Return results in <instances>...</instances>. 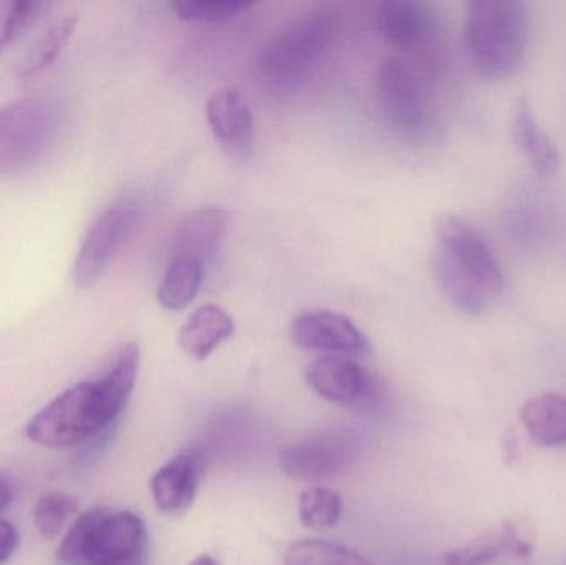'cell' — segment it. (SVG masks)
<instances>
[{
	"label": "cell",
	"mask_w": 566,
	"mask_h": 565,
	"mask_svg": "<svg viewBox=\"0 0 566 565\" xmlns=\"http://www.w3.org/2000/svg\"><path fill=\"white\" fill-rule=\"evenodd\" d=\"M305 380L316 395L343 407H365L379 395L376 378L343 355H325L310 362Z\"/></svg>",
	"instance_id": "obj_9"
},
{
	"label": "cell",
	"mask_w": 566,
	"mask_h": 565,
	"mask_svg": "<svg viewBox=\"0 0 566 565\" xmlns=\"http://www.w3.org/2000/svg\"><path fill=\"white\" fill-rule=\"evenodd\" d=\"M189 565H219L218 561L214 559L212 556H208V554H205V556H199L198 559L192 561Z\"/></svg>",
	"instance_id": "obj_30"
},
{
	"label": "cell",
	"mask_w": 566,
	"mask_h": 565,
	"mask_svg": "<svg viewBox=\"0 0 566 565\" xmlns=\"http://www.w3.org/2000/svg\"><path fill=\"white\" fill-rule=\"evenodd\" d=\"M512 138L525 158L541 175H554L560 168V151L544 132L535 118L534 109L527 98H521L514 105L511 119Z\"/></svg>",
	"instance_id": "obj_18"
},
{
	"label": "cell",
	"mask_w": 566,
	"mask_h": 565,
	"mask_svg": "<svg viewBox=\"0 0 566 565\" xmlns=\"http://www.w3.org/2000/svg\"><path fill=\"white\" fill-rule=\"evenodd\" d=\"M436 278L462 314H485L504 291V272L489 242L458 216L436 222Z\"/></svg>",
	"instance_id": "obj_1"
},
{
	"label": "cell",
	"mask_w": 566,
	"mask_h": 565,
	"mask_svg": "<svg viewBox=\"0 0 566 565\" xmlns=\"http://www.w3.org/2000/svg\"><path fill=\"white\" fill-rule=\"evenodd\" d=\"M205 464L201 448L192 447L159 468L149 483L156 508L168 516H181L189 511L198 494Z\"/></svg>",
	"instance_id": "obj_12"
},
{
	"label": "cell",
	"mask_w": 566,
	"mask_h": 565,
	"mask_svg": "<svg viewBox=\"0 0 566 565\" xmlns=\"http://www.w3.org/2000/svg\"><path fill=\"white\" fill-rule=\"evenodd\" d=\"M335 22L325 10H310L285 23L255 56V79L275 98L295 95L315 75L332 46Z\"/></svg>",
	"instance_id": "obj_2"
},
{
	"label": "cell",
	"mask_w": 566,
	"mask_h": 565,
	"mask_svg": "<svg viewBox=\"0 0 566 565\" xmlns=\"http://www.w3.org/2000/svg\"><path fill=\"white\" fill-rule=\"evenodd\" d=\"M56 557L69 565H148V530L132 511L96 508L70 526Z\"/></svg>",
	"instance_id": "obj_4"
},
{
	"label": "cell",
	"mask_w": 566,
	"mask_h": 565,
	"mask_svg": "<svg viewBox=\"0 0 566 565\" xmlns=\"http://www.w3.org/2000/svg\"><path fill=\"white\" fill-rule=\"evenodd\" d=\"M531 15L518 0H474L465 15L464 42L472 66L485 79L514 75L527 52Z\"/></svg>",
	"instance_id": "obj_3"
},
{
	"label": "cell",
	"mask_w": 566,
	"mask_h": 565,
	"mask_svg": "<svg viewBox=\"0 0 566 565\" xmlns=\"http://www.w3.org/2000/svg\"><path fill=\"white\" fill-rule=\"evenodd\" d=\"M138 219V208L125 201L112 206L93 222L73 265L76 287L90 289L108 271Z\"/></svg>",
	"instance_id": "obj_8"
},
{
	"label": "cell",
	"mask_w": 566,
	"mask_h": 565,
	"mask_svg": "<svg viewBox=\"0 0 566 565\" xmlns=\"http://www.w3.org/2000/svg\"><path fill=\"white\" fill-rule=\"evenodd\" d=\"M342 498L328 488L315 486L303 491L298 500V517L303 526L313 531L335 527L342 520Z\"/></svg>",
	"instance_id": "obj_23"
},
{
	"label": "cell",
	"mask_w": 566,
	"mask_h": 565,
	"mask_svg": "<svg viewBox=\"0 0 566 565\" xmlns=\"http://www.w3.org/2000/svg\"><path fill=\"white\" fill-rule=\"evenodd\" d=\"M13 501V484L6 473L0 471V513Z\"/></svg>",
	"instance_id": "obj_28"
},
{
	"label": "cell",
	"mask_w": 566,
	"mask_h": 565,
	"mask_svg": "<svg viewBox=\"0 0 566 565\" xmlns=\"http://www.w3.org/2000/svg\"><path fill=\"white\" fill-rule=\"evenodd\" d=\"M76 23H78L76 17H65V19L53 23V25L33 43L32 49L27 52V55L23 56L19 65L20 79H32V76L39 75L43 70L49 69V66L59 59L62 50L69 45L70 39H72L73 33H75Z\"/></svg>",
	"instance_id": "obj_21"
},
{
	"label": "cell",
	"mask_w": 566,
	"mask_h": 565,
	"mask_svg": "<svg viewBox=\"0 0 566 565\" xmlns=\"http://www.w3.org/2000/svg\"><path fill=\"white\" fill-rule=\"evenodd\" d=\"M564 565H566V557H565V561H564Z\"/></svg>",
	"instance_id": "obj_31"
},
{
	"label": "cell",
	"mask_w": 566,
	"mask_h": 565,
	"mask_svg": "<svg viewBox=\"0 0 566 565\" xmlns=\"http://www.w3.org/2000/svg\"><path fill=\"white\" fill-rule=\"evenodd\" d=\"M209 128L216 142L231 158L245 159L254 148V115L238 90H221L206 106Z\"/></svg>",
	"instance_id": "obj_13"
},
{
	"label": "cell",
	"mask_w": 566,
	"mask_h": 565,
	"mask_svg": "<svg viewBox=\"0 0 566 565\" xmlns=\"http://www.w3.org/2000/svg\"><path fill=\"white\" fill-rule=\"evenodd\" d=\"M379 32L399 49H416L432 42L439 33L438 13L418 0H388L376 15Z\"/></svg>",
	"instance_id": "obj_14"
},
{
	"label": "cell",
	"mask_w": 566,
	"mask_h": 565,
	"mask_svg": "<svg viewBox=\"0 0 566 565\" xmlns=\"http://www.w3.org/2000/svg\"><path fill=\"white\" fill-rule=\"evenodd\" d=\"M285 565H371L368 559L342 544L322 540L293 543L286 550Z\"/></svg>",
	"instance_id": "obj_22"
},
{
	"label": "cell",
	"mask_w": 566,
	"mask_h": 565,
	"mask_svg": "<svg viewBox=\"0 0 566 565\" xmlns=\"http://www.w3.org/2000/svg\"><path fill=\"white\" fill-rule=\"evenodd\" d=\"M534 553V543L518 530L517 524L504 523L501 531L478 537L465 546L455 547L442 557L444 565H488L499 557L524 561Z\"/></svg>",
	"instance_id": "obj_16"
},
{
	"label": "cell",
	"mask_w": 566,
	"mask_h": 565,
	"mask_svg": "<svg viewBox=\"0 0 566 565\" xmlns=\"http://www.w3.org/2000/svg\"><path fill=\"white\" fill-rule=\"evenodd\" d=\"M379 103L391 128L408 142L426 138L431 108L421 80L401 59H386L378 70Z\"/></svg>",
	"instance_id": "obj_7"
},
{
	"label": "cell",
	"mask_w": 566,
	"mask_h": 565,
	"mask_svg": "<svg viewBox=\"0 0 566 565\" xmlns=\"http://www.w3.org/2000/svg\"><path fill=\"white\" fill-rule=\"evenodd\" d=\"M113 423L95 381H82L53 398L27 423L30 441L45 448H72Z\"/></svg>",
	"instance_id": "obj_5"
},
{
	"label": "cell",
	"mask_w": 566,
	"mask_h": 565,
	"mask_svg": "<svg viewBox=\"0 0 566 565\" xmlns=\"http://www.w3.org/2000/svg\"><path fill=\"white\" fill-rule=\"evenodd\" d=\"M19 547V533L9 521L0 520V565L9 561Z\"/></svg>",
	"instance_id": "obj_27"
},
{
	"label": "cell",
	"mask_w": 566,
	"mask_h": 565,
	"mask_svg": "<svg viewBox=\"0 0 566 565\" xmlns=\"http://www.w3.org/2000/svg\"><path fill=\"white\" fill-rule=\"evenodd\" d=\"M78 511V501L69 494L50 493L40 498L33 508L32 520L43 540L52 541L65 531Z\"/></svg>",
	"instance_id": "obj_24"
},
{
	"label": "cell",
	"mask_w": 566,
	"mask_h": 565,
	"mask_svg": "<svg viewBox=\"0 0 566 565\" xmlns=\"http://www.w3.org/2000/svg\"><path fill=\"white\" fill-rule=\"evenodd\" d=\"M293 344L303 350L328 355H358L368 350V342L345 315L329 311H308L293 318L290 327Z\"/></svg>",
	"instance_id": "obj_11"
},
{
	"label": "cell",
	"mask_w": 566,
	"mask_h": 565,
	"mask_svg": "<svg viewBox=\"0 0 566 565\" xmlns=\"http://www.w3.org/2000/svg\"><path fill=\"white\" fill-rule=\"evenodd\" d=\"M234 318L218 305H202L189 315L178 335L179 347L195 360H206L234 334Z\"/></svg>",
	"instance_id": "obj_17"
},
{
	"label": "cell",
	"mask_w": 566,
	"mask_h": 565,
	"mask_svg": "<svg viewBox=\"0 0 566 565\" xmlns=\"http://www.w3.org/2000/svg\"><path fill=\"white\" fill-rule=\"evenodd\" d=\"M59 126L50 100H17L0 108V178L25 172L46 151Z\"/></svg>",
	"instance_id": "obj_6"
},
{
	"label": "cell",
	"mask_w": 566,
	"mask_h": 565,
	"mask_svg": "<svg viewBox=\"0 0 566 565\" xmlns=\"http://www.w3.org/2000/svg\"><path fill=\"white\" fill-rule=\"evenodd\" d=\"M228 231V212L219 208H201L188 212L176 224L172 258H192L206 264L218 251Z\"/></svg>",
	"instance_id": "obj_15"
},
{
	"label": "cell",
	"mask_w": 566,
	"mask_h": 565,
	"mask_svg": "<svg viewBox=\"0 0 566 565\" xmlns=\"http://www.w3.org/2000/svg\"><path fill=\"white\" fill-rule=\"evenodd\" d=\"M356 447L342 433H326L282 448L279 463L286 477L319 481L336 477L349 467Z\"/></svg>",
	"instance_id": "obj_10"
},
{
	"label": "cell",
	"mask_w": 566,
	"mask_h": 565,
	"mask_svg": "<svg viewBox=\"0 0 566 565\" xmlns=\"http://www.w3.org/2000/svg\"><path fill=\"white\" fill-rule=\"evenodd\" d=\"M17 39H20L17 0H0V53Z\"/></svg>",
	"instance_id": "obj_26"
},
{
	"label": "cell",
	"mask_w": 566,
	"mask_h": 565,
	"mask_svg": "<svg viewBox=\"0 0 566 565\" xmlns=\"http://www.w3.org/2000/svg\"><path fill=\"white\" fill-rule=\"evenodd\" d=\"M205 264L192 258H171L161 284L158 287V302L168 311H182L188 307L202 284Z\"/></svg>",
	"instance_id": "obj_20"
},
{
	"label": "cell",
	"mask_w": 566,
	"mask_h": 565,
	"mask_svg": "<svg viewBox=\"0 0 566 565\" xmlns=\"http://www.w3.org/2000/svg\"><path fill=\"white\" fill-rule=\"evenodd\" d=\"M504 453H505V458H507V463H511V461L517 460V457H518L517 435L512 433V431H509V433L505 435V437H504Z\"/></svg>",
	"instance_id": "obj_29"
},
{
	"label": "cell",
	"mask_w": 566,
	"mask_h": 565,
	"mask_svg": "<svg viewBox=\"0 0 566 565\" xmlns=\"http://www.w3.org/2000/svg\"><path fill=\"white\" fill-rule=\"evenodd\" d=\"M251 6L239 0H176L172 10L179 19L189 22L219 23L241 15Z\"/></svg>",
	"instance_id": "obj_25"
},
{
	"label": "cell",
	"mask_w": 566,
	"mask_h": 565,
	"mask_svg": "<svg viewBox=\"0 0 566 565\" xmlns=\"http://www.w3.org/2000/svg\"><path fill=\"white\" fill-rule=\"evenodd\" d=\"M521 420L528 437L541 447L566 444V397L560 394H542L525 401Z\"/></svg>",
	"instance_id": "obj_19"
}]
</instances>
